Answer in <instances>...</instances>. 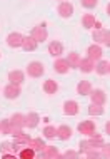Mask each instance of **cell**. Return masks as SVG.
<instances>
[{"label":"cell","mask_w":110,"mask_h":159,"mask_svg":"<svg viewBox=\"0 0 110 159\" xmlns=\"http://www.w3.org/2000/svg\"><path fill=\"white\" fill-rule=\"evenodd\" d=\"M102 144H104V139H102V137H100L99 134L94 136V137H90L88 141H80V154L90 151V149L102 148Z\"/></svg>","instance_id":"6da1fadb"},{"label":"cell","mask_w":110,"mask_h":159,"mask_svg":"<svg viewBox=\"0 0 110 159\" xmlns=\"http://www.w3.org/2000/svg\"><path fill=\"white\" fill-rule=\"evenodd\" d=\"M44 72H45V67H44V64L39 62V61H33V62H30V64L27 66V74H28V77L39 79V77L44 75Z\"/></svg>","instance_id":"7a4b0ae2"},{"label":"cell","mask_w":110,"mask_h":159,"mask_svg":"<svg viewBox=\"0 0 110 159\" xmlns=\"http://www.w3.org/2000/svg\"><path fill=\"white\" fill-rule=\"evenodd\" d=\"M77 129H78L80 134H85V136H88V137L97 136V132H95V122H94V121H82V122L77 126Z\"/></svg>","instance_id":"3957f363"},{"label":"cell","mask_w":110,"mask_h":159,"mask_svg":"<svg viewBox=\"0 0 110 159\" xmlns=\"http://www.w3.org/2000/svg\"><path fill=\"white\" fill-rule=\"evenodd\" d=\"M30 35L35 39L37 42H45V40H47V37H49V32H47L45 24H40V25H37V27H33Z\"/></svg>","instance_id":"277c9868"},{"label":"cell","mask_w":110,"mask_h":159,"mask_svg":"<svg viewBox=\"0 0 110 159\" xmlns=\"http://www.w3.org/2000/svg\"><path fill=\"white\" fill-rule=\"evenodd\" d=\"M22 44H23V35L22 34H19V32L8 34V37H7V45L8 47H12V49H19V47H22Z\"/></svg>","instance_id":"5b68a950"},{"label":"cell","mask_w":110,"mask_h":159,"mask_svg":"<svg viewBox=\"0 0 110 159\" xmlns=\"http://www.w3.org/2000/svg\"><path fill=\"white\" fill-rule=\"evenodd\" d=\"M12 136H14V139H15V144H17V146H27V144H28V141L32 139V137L28 136V134H25L22 129H14Z\"/></svg>","instance_id":"8992f818"},{"label":"cell","mask_w":110,"mask_h":159,"mask_svg":"<svg viewBox=\"0 0 110 159\" xmlns=\"http://www.w3.org/2000/svg\"><path fill=\"white\" fill-rule=\"evenodd\" d=\"M90 96V99H92V102L94 104H99V106H104L105 102H107V96H105V92L102 91V89H92V92L88 94Z\"/></svg>","instance_id":"52a82bcc"},{"label":"cell","mask_w":110,"mask_h":159,"mask_svg":"<svg viewBox=\"0 0 110 159\" xmlns=\"http://www.w3.org/2000/svg\"><path fill=\"white\" fill-rule=\"evenodd\" d=\"M57 12L60 17H63V19H69V17H72V14H74V5H72L70 2H60V5L57 7Z\"/></svg>","instance_id":"ba28073f"},{"label":"cell","mask_w":110,"mask_h":159,"mask_svg":"<svg viewBox=\"0 0 110 159\" xmlns=\"http://www.w3.org/2000/svg\"><path fill=\"white\" fill-rule=\"evenodd\" d=\"M102 47H100L99 44H94V45H90L87 49V57L88 59H92V61H100V59H102Z\"/></svg>","instance_id":"9c48e42d"},{"label":"cell","mask_w":110,"mask_h":159,"mask_svg":"<svg viewBox=\"0 0 110 159\" xmlns=\"http://www.w3.org/2000/svg\"><path fill=\"white\" fill-rule=\"evenodd\" d=\"M3 96L7 99H17L20 96V85L17 84H8L3 87Z\"/></svg>","instance_id":"30bf717a"},{"label":"cell","mask_w":110,"mask_h":159,"mask_svg":"<svg viewBox=\"0 0 110 159\" xmlns=\"http://www.w3.org/2000/svg\"><path fill=\"white\" fill-rule=\"evenodd\" d=\"M39 122H40V116L37 114V112H28V114H25V127L33 129V127L39 126Z\"/></svg>","instance_id":"8fae6325"},{"label":"cell","mask_w":110,"mask_h":159,"mask_svg":"<svg viewBox=\"0 0 110 159\" xmlns=\"http://www.w3.org/2000/svg\"><path fill=\"white\" fill-rule=\"evenodd\" d=\"M37 47H39V42H37L32 35L30 37H23L22 49L25 50V52H33V50H37Z\"/></svg>","instance_id":"7c38bea8"},{"label":"cell","mask_w":110,"mask_h":159,"mask_svg":"<svg viewBox=\"0 0 110 159\" xmlns=\"http://www.w3.org/2000/svg\"><path fill=\"white\" fill-rule=\"evenodd\" d=\"M40 154H42V157H45V159H57V157H60V152H58V149L55 148V146H45V149Z\"/></svg>","instance_id":"4fadbf2b"},{"label":"cell","mask_w":110,"mask_h":159,"mask_svg":"<svg viewBox=\"0 0 110 159\" xmlns=\"http://www.w3.org/2000/svg\"><path fill=\"white\" fill-rule=\"evenodd\" d=\"M69 69H70V66H69V62H67V59H57L53 64V70L58 72V74H67Z\"/></svg>","instance_id":"5bb4252c"},{"label":"cell","mask_w":110,"mask_h":159,"mask_svg":"<svg viewBox=\"0 0 110 159\" xmlns=\"http://www.w3.org/2000/svg\"><path fill=\"white\" fill-rule=\"evenodd\" d=\"M78 69L82 72H85V74H90V72H94L95 70V62L92 61V59H82L80 61V66H78Z\"/></svg>","instance_id":"9a60e30c"},{"label":"cell","mask_w":110,"mask_h":159,"mask_svg":"<svg viewBox=\"0 0 110 159\" xmlns=\"http://www.w3.org/2000/svg\"><path fill=\"white\" fill-rule=\"evenodd\" d=\"M63 112L67 116H77L78 114V102L75 101H67L63 104Z\"/></svg>","instance_id":"2e32d148"},{"label":"cell","mask_w":110,"mask_h":159,"mask_svg":"<svg viewBox=\"0 0 110 159\" xmlns=\"http://www.w3.org/2000/svg\"><path fill=\"white\" fill-rule=\"evenodd\" d=\"M49 54L52 55V57H60V55L63 54V45L60 44V42H50L49 44Z\"/></svg>","instance_id":"e0dca14e"},{"label":"cell","mask_w":110,"mask_h":159,"mask_svg":"<svg viewBox=\"0 0 110 159\" xmlns=\"http://www.w3.org/2000/svg\"><path fill=\"white\" fill-rule=\"evenodd\" d=\"M10 122H12V126H14L15 129H23L25 127V114L15 112L10 117Z\"/></svg>","instance_id":"ac0fdd59"},{"label":"cell","mask_w":110,"mask_h":159,"mask_svg":"<svg viewBox=\"0 0 110 159\" xmlns=\"http://www.w3.org/2000/svg\"><path fill=\"white\" fill-rule=\"evenodd\" d=\"M23 79H25V75H23L22 70H10L8 72V80H10V84L20 85L23 82Z\"/></svg>","instance_id":"d6986e66"},{"label":"cell","mask_w":110,"mask_h":159,"mask_svg":"<svg viewBox=\"0 0 110 159\" xmlns=\"http://www.w3.org/2000/svg\"><path fill=\"white\" fill-rule=\"evenodd\" d=\"M57 137H58L60 141L70 139V137H72V129H70L69 126H65V124H63V126H58V127H57Z\"/></svg>","instance_id":"ffe728a7"},{"label":"cell","mask_w":110,"mask_h":159,"mask_svg":"<svg viewBox=\"0 0 110 159\" xmlns=\"http://www.w3.org/2000/svg\"><path fill=\"white\" fill-rule=\"evenodd\" d=\"M92 92V84L88 80H80L77 85V94L78 96H88Z\"/></svg>","instance_id":"44dd1931"},{"label":"cell","mask_w":110,"mask_h":159,"mask_svg":"<svg viewBox=\"0 0 110 159\" xmlns=\"http://www.w3.org/2000/svg\"><path fill=\"white\" fill-rule=\"evenodd\" d=\"M0 151H2V156H15V143H2Z\"/></svg>","instance_id":"7402d4cb"},{"label":"cell","mask_w":110,"mask_h":159,"mask_svg":"<svg viewBox=\"0 0 110 159\" xmlns=\"http://www.w3.org/2000/svg\"><path fill=\"white\" fill-rule=\"evenodd\" d=\"M27 146H30V148H32L35 152H42V151L45 149V143L40 139V137H35V139H30V141H28V144H27Z\"/></svg>","instance_id":"603a6c76"},{"label":"cell","mask_w":110,"mask_h":159,"mask_svg":"<svg viewBox=\"0 0 110 159\" xmlns=\"http://www.w3.org/2000/svg\"><path fill=\"white\" fill-rule=\"evenodd\" d=\"M57 91H58V84L53 79H47L44 82V92L45 94H55Z\"/></svg>","instance_id":"cb8c5ba5"},{"label":"cell","mask_w":110,"mask_h":159,"mask_svg":"<svg viewBox=\"0 0 110 159\" xmlns=\"http://www.w3.org/2000/svg\"><path fill=\"white\" fill-rule=\"evenodd\" d=\"M14 126H12L10 119H3L2 122H0V134H7V136H12V132H14Z\"/></svg>","instance_id":"d4e9b609"},{"label":"cell","mask_w":110,"mask_h":159,"mask_svg":"<svg viewBox=\"0 0 110 159\" xmlns=\"http://www.w3.org/2000/svg\"><path fill=\"white\" fill-rule=\"evenodd\" d=\"M107 35H108V30H105V29H99V30L94 32V40L95 44H105V40H107Z\"/></svg>","instance_id":"484cf974"},{"label":"cell","mask_w":110,"mask_h":159,"mask_svg":"<svg viewBox=\"0 0 110 159\" xmlns=\"http://www.w3.org/2000/svg\"><path fill=\"white\" fill-rule=\"evenodd\" d=\"M95 72L99 75H107L108 74V62L107 61H97V64H95Z\"/></svg>","instance_id":"4316f807"},{"label":"cell","mask_w":110,"mask_h":159,"mask_svg":"<svg viewBox=\"0 0 110 159\" xmlns=\"http://www.w3.org/2000/svg\"><path fill=\"white\" fill-rule=\"evenodd\" d=\"M95 15H92V14H85L82 17V25L85 29H94V25H95Z\"/></svg>","instance_id":"83f0119b"},{"label":"cell","mask_w":110,"mask_h":159,"mask_svg":"<svg viewBox=\"0 0 110 159\" xmlns=\"http://www.w3.org/2000/svg\"><path fill=\"white\" fill-rule=\"evenodd\" d=\"M80 61H82V59H80V55H78L77 52H70L69 57H67V62H69L70 67H77V69H78Z\"/></svg>","instance_id":"f1b7e54d"},{"label":"cell","mask_w":110,"mask_h":159,"mask_svg":"<svg viewBox=\"0 0 110 159\" xmlns=\"http://www.w3.org/2000/svg\"><path fill=\"white\" fill-rule=\"evenodd\" d=\"M19 157H22V159H32V157H35V151H33L30 146H27V148H23L22 151L19 152Z\"/></svg>","instance_id":"f546056e"},{"label":"cell","mask_w":110,"mask_h":159,"mask_svg":"<svg viewBox=\"0 0 110 159\" xmlns=\"http://www.w3.org/2000/svg\"><path fill=\"white\" fill-rule=\"evenodd\" d=\"M88 114L90 116H102L104 114V106H99V104H94L92 102L88 106Z\"/></svg>","instance_id":"4dcf8cb0"},{"label":"cell","mask_w":110,"mask_h":159,"mask_svg":"<svg viewBox=\"0 0 110 159\" xmlns=\"http://www.w3.org/2000/svg\"><path fill=\"white\" fill-rule=\"evenodd\" d=\"M44 136L47 137V139H53V137H57V129H55L53 126H45Z\"/></svg>","instance_id":"1f68e13d"},{"label":"cell","mask_w":110,"mask_h":159,"mask_svg":"<svg viewBox=\"0 0 110 159\" xmlns=\"http://www.w3.org/2000/svg\"><path fill=\"white\" fill-rule=\"evenodd\" d=\"M83 8H95L99 5V0H80Z\"/></svg>","instance_id":"d6a6232c"},{"label":"cell","mask_w":110,"mask_h":159,"mask_svg":"<svg viewBox=\"0 0 110 159\" xmlns=\"http://www.w3.org/2000/svg\"><path fill=\"white\" fill-rule=\"evenodd\" d=\"M87 157H90V159H97V157H102V152H99L97 149H90V151H87Z\"/></svg>","instance_id":"836d02e7"},{"label":"cell","mask_w":110,"mask_h":159,"mask_svg":"<svg viewBox=\"0 0 110 159\" xmlns=\"http://www.w3.org/2000/svg\"><path fill=\"white\" fill-rule=\"evenodd\" d=\"M100 149H102V151H100V152H102V157H110V144H105L104 143Z\"/></svg>","instance_id":"e575fe53"},{"label":"cell","mask_w":110,"mask_h":159,"mask_svg":"<svg viewBox=\"0 0 110 159\" xmlns=\"http://www.w3.org/2000/svg\"><path fill=\"white\" fill-rule=\"evenodd\" d=\"M80 154L78 152H75V151H67V152H63V154H60V157H72V159H75V157H78Z\"/></svg>","instance_id":"d590c367"},{"label":"cell","mask_w":110,"mask_h":159,"mask_svg":"<svg viewBox=\"0 0 110 159\" xmlns=\"http://www.w3.org/2000/svg\"><path fill=\"white\" fill-rule=\"evenodd\" d=\"M94 27H95V30H99V29H102V22H99V20H97Z\"/></svg>","instance_id":"8d00e7d4"},{"label":"cell","mask_w":110,"mask_h":159,"mask_svg":"<svg viewBox=\"0 0 110 159\" xmlns=\"http://www.w3.org/2000/svg\"><path fill=\"white\" fill-rule=\"evenodd\" d=\"M105 132H107V134L110 136V121H108L107 124H105Z\"/></svg>","instance_id":"74e56055"},{"label":"cell","mask_w":110,"mask_h":159,"mask_svg":"<svg viewBox=\"0 0 110 159\" xmlns=\"http://www.w3.org/2000/svg\"><path fill=\"white\" fill-rule=\"evenodd\" d=\"M105 45L110 47V30H108V35H107V40H105Z\"/></svg>","instance_id":"f35d334b"},{"label":"cell","mask_w":110,"mask_h":159,"mask_svg":"<svg viewBox=\"0 0 110 159\" xmlns=\"http://www.w3.org/2000/svg\"><path fill=\"white\" fill-rule=\"evenodd\" d=\"M107 14L110 15V3H108V5H107Z\"/></svg>","instance_id":"ab89813d"},{"label":"cell","mask_w":110,"mask_h":159,"mask_svg":"<svg viewBox=\"0 0 110 159\" xmlns=\"http://www.w3.org/2000/svg\"><path fill=\"white\" fill-rule=\"evenodd\" d=\"M108 74H110V64H108Z\"/></svg>","instance_id":"60d3db41"}]
</instances>
